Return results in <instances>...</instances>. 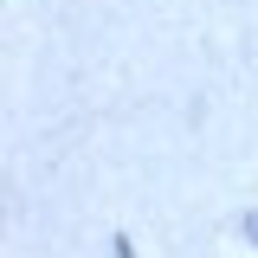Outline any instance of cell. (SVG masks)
Here are the masks:
<instances>
[{"mask_svg": "<svg viewBox=\"0 0 258 258\" xmlns=\"http://www.w3.org/2000/svg\"><path fill=\"white\" fill-rule=\"evenodd\" d=\"M245 232H252V245H258V213H252V220H245Z\"/></svg>", "mask_w": 258, "mask_h": 258, "instance_id": "1", "label": "cell"}]
</instances>
